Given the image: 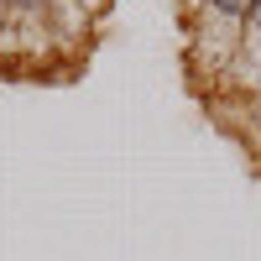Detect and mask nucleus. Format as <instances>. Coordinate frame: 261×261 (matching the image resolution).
Returning <instances> with one entry per match:
<instances>
[{
  "instance_id": "f257e3e1",
  "label": "nucleus",
  "mask_w": 261,
  "mask_h": 261,
  "mask_svg": "<svg viewBox=\"0 0 261 261\" xmlns=\"http://www.w3.org/2000/svg\"><path fill=\"white\" fill-rule=\"evenodd\" d=\"M214 6H220V11H225V16H246V11H251V6H256V0H214Z\"/></svg>"
},
{
  "instance_id": "f03ea898",
  "label": "nucleus",
  "mask_w": 261,
  "mask_h": 261,
  "mask_svg": "<svg viewBox=\"0 0 261 261\" xmlns=\"http://www.w3.org/2000/svg\"><path fill=\"white\" fill-rule=\"evenodd\" d=\"M251 16H256V21H261V0H256V6H251Z\"/></svg>"
}]
</instances>
